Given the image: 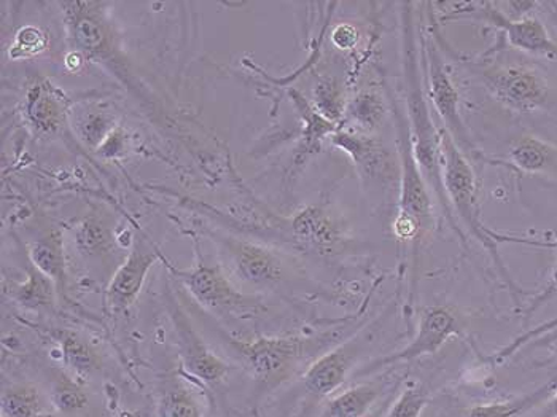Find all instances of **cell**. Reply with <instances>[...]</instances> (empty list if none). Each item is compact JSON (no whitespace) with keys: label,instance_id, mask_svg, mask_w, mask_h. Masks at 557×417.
Instances as JSON below:
<instances>
[{"label":"cell","instance_id":"27","mask_svg":"<svg viewBox=\"0 0 557 417\" xmlns=\"http://www.w3.org/2000/svg\"><path fill=\"white\" fill-rule=\"evenodd\" d=\"M44 396L33 384H16L2 395V417H40Z\"/></svg>","mask_w":557,"mask_h":417},{"label":"cell","instance_id":"17","mask_svg":"<svg viewBox=\"0 0 557 417\" xmlns=\"http://www.w3.org/2000/svg\"><path fill=\"white\" fill-rule=\"evenodd\" d=\"M26 115L30 125L39 133H57L64 123L65 99L60 89L50 82L37 81L26 95Z\"/></svg>","mask_w":557,"mask_h":417},{"label":"cell","instance_id":"28","mask_svg":"<svg viewBox=\"0 0 557 417\" xmlns=\"http://www.w3.org/2000/svg\"><path fill=\"white\" fill-rule=\"evenodd\" d=\"M315 109L330 122L336 123L346 113L342 85L333 77H325L314 89Z\"/></svg>","mask_w":557,"mask_h":417},{"label":"cell","instance_id":"16","mask_svg":"<svg viewBox=\"0 0 557 417\" xmlns=\"http://www.w3.org/2000/svg\"><path fill=\"white\" fill-rule=\"evenodd\" d=\"M158 257H160V250L154 249L147 241L139 240L134 243L128 257L110 281L108 289L110 311L123 312L136 303Z\"/></svg>","mask_w":557,"mask_h":417},{"label":"cell","instance_id":"30","mask_svg":"<svg viewBox=\"0 0 557 417\" xmlns=\"http://www.w3.org/2000/svg\"><path fill=\"white\" fill-rule=\"evenodd\" d=\"M51 402L60 412L75 413L85 408L86 403H88V395L81 385L71 381H63L54 388Z\"/></svg>","mask_w":557,"mask_h":417},{"label":"cell","instance_id":"5","mask_svg":"<svg viewBox=\"0 0 557 417\" xmlns=\"http://www.w3.org/2000/svg\"><path fill=\"white\" fill-rule=\"evenodd\" d=\"M476 75L495 101L511 112L534 113L552 102V82L531 61L495 57L486 64H478Z\"/></svg>","mask_w":557,"mask_h":417},{"label":"cell","instance_id":"29","mask_svg":"<svg viewBox=\"0 0 557 417\" xmlns=\"http://www.w3.org/2000/svg\"><path fill=\"white\" fill-rule=\"evenodd\" d=\"M429 395L418 385H409L395 400L387 417H422L428 408Z\"/></svg>","mask_w":557,"mask_h":417},{"label":"cell","instance_id":"9","mask_svg":"<svg viewBox=\"0 0 557 417\" xmlns=\"http://www.w3.org/2000/svg\"><path fill=\"white\" fill-rule=\"evenodd\" d=\"M282 240L302 254L326 260L349 254L354 246L342 217L322 205L305 206L285 219Z\"/></svg>","mask_w":557,"mask_h":417},{"label":"cell","instance_id":"24","mask_svg":"<svg viewBox=\"0 0 557 417\" xmlns=\"http://www.w3.org/2000/svg\"><path fill=\"white\" fill-rule=\"evenodd\" d=\"M54 338L60 344L64 364L75 373L89 376L101 370V354L84 336L71 330H57Z\"/></svg>","mask_w":557,"mask_h":417},{"label":"cell","instance_id":"2","mask_svg":"<svg viewBox=\"0 0 557 417\" xmlns=\"http://www.w3.org/2000/svg\"><path fill=\"white\" fill-rule=\"evenodd\" d=\"M347 327H333L314 334H284L260 336L256 340H236L225 336L226 346L235 354L240 367L257 382L260 392L276 391L321 357L342 343ZM302 371V373H305Z\"/></svg>","mask_w":557,"mask_h":417},{"label":"cell","instance_id":"14","mask_svg":"<svg viewBox=\"0 0 557 417\" xmlns=\"http://www.w3.org/2000/svg\"><path fill=\"white\" fill-rule=\"evenodd\" d=\"M481 7H483L481 12L486 22L493 24L504 34L505 42L510 45L513 50L557 61V42L539 19L529 15L510 19L498 9L497 3L486 2L481 3Z\"/></svg>","mask_w":557,"mask_h":417},{"label":"cell","instance_id":"33","mask_svg":"<svg viewBox=\"0 0 557 417\" xmlns=\"http://www.w3.org/2000/svg\"><path fill=\"white\" fill-rule=\"evenodd\" d=\"M333 42L343 50L352 48L357 42V30L352 26L343 24V26L336 27L335 33H333Z\"/></svg>","mask_w":557,"mask_h":417},{"label":"cell","instance_id":"11","mask_svg":"<svg viewBox=\"0 0 557 417\" xmlns=\"http://www.w3.org/2000/svg\"><path fill=\"white\" fill-rule=\"evenodd\" d=\"M373 340L370 330L359 332L336 344L321 357L315 358L301 376L302 416L308 415L323 400L338 394L344 382L357 368V361L367 353Z\"/></svg>","mask_w":557,"mask_h":417},{"label":"cell","instance_id":"22","mask_svg":"<svg viewBox=\"0 0 557 417\" xmlns=\"http://www.w3.org/2000/svg\"><path fill=\"white\" fill-rule=\"evenodd\" d=\"M74 241L78 254L88 260L108 257L113 250L112 225L104 216L89 213L75 229Z\"/></svg>","mask_w":557,"mask_h":417},{"label":"cell","instance_id":"12","mask_svg":"<svg viewBox=\"0 0 557 417\" xmlns=\"http://www.w3.org/2000/svg\"><path fill=\"white\" fill-rule=\"evenodd\" d=\"M462 330V317L454 306H430L422 311L418 330L407 347L398 353L386 355V357L374 358L373 361L364 365L362 370L357 371V376L374 375L384 368L436 354L448 343L450 338L459 336Z\"/></svg>","mask_w":557,"mask_h":417},{"label":"cell","instance_id":"25","mask_svg":"<svg viewBox=\"0 0 557 417\" xmlns=\"http://www.w3.org/2000/svg\"><path fill=\"white\" fill-rule=\"evenodd\" d=\"M556 391L557 378L546 382L531 394L516 396V398L505 400V402L483 403V405L473 406L467 417H521L539 406L540 403L545 402L548 396L555 395Z\"/></svg>","mask_w":557,"mask_h":417},{"label":"cell","instance_id":"8","mask_svg":"<svg viewBox=\"0 0 557 417\" xmlns=\"http://www.w3.org/2000/svg\"><path fill=\"white\" fill-rule=\"evenodd\" d=\"M214 241L237 281L256 292L281 291L297 278V267L282 252L257 241L223 234H214Z\"/></svg>","mask_w":557,"mask_h":417},{"label":"cell","instance_id":"10","mask_svg":"<svg viewBox=\"0 0 557 417\" xmlns=\"http://www.w3.org/2000/svg\"><path fill=\"white\" fill-rule=\"evenodd\" d=\"M422 60H424L425 88H428L430 106L438 115L443 130L453 137L454 143L467 157H480V151L474 147L472 134L463 122L459 88L450 77L445 58L433 37L422 36Z\"/></svg>","mask_w":557,"mask_h":417},{"label":"cell","instance_id":"19","mask_svg":"<svg viewBox=\"0 0 557 417\" xmlns=\"http://www.w3.org/2000/svg\"><path fill=\"white\" fill-rule=\"evenodd\" d=\"M29 261L57 285L58 295L67 296L63 234L51 229L29 246Z\"/></svg>","mask_w":557,"mask_h":417},{"label":"cell","instance_id":"18","mask_svg":"<svg viewBox=\"0 0 557 417\" xmlns=\"http://www.w3.org/2000/svg\"><path fill=\"white\" fill-rule=\"evenodd\" d=\"M391 382L377 381L359 382L332 398L323 406L319 417H367L374 408L384 392L388 391Z\"/></svg>","mask_w":557,"mask_h":417},{"label":"cell","instance_id":"34","mask_svg":"<svg viewBox=\"0 0 557 417\" xmlns=\"http://www.w3.org/2000/svg\"><path fill=\"white\" fill-rule=\"evenodd\" d=\"M548 417H557V391L555 392V395H553V402L548 408Z\"/></svg>","mask_w":557,"mask_h":417},{"label":"cell","instance_id":"13","mask_svg":"<svg viewBox=\"0 0 557 417\" xmlns=\"http://www.w3.org/2000/svg\"><path fill=\"white\" fill-rule=\"evenodd\" d=\"M164 302H166L172 330H174L175 346L184 361V367L198 381L211 388H219L228 378L232 365L215 355L214 351L205 343L191 320L188 319L187 312L175 302L171 292L164 293Z\"/></svg>","mask_w":557,"mask_h":417},{"label":"cell","instance_id":"15","mask_svg":"<svg viewBox=\"0 0 557 417\" xmlns=\"http://www.w3.org/2000/svg\"><path fill=\"white\" fill-rule=\"evenodd\" d=\"M65 22L78 50L88 57L106 60L112 57V27L96 2H64Z\"/></svg>","mask_w":557,"mask_h":417},{"label":"cell","instance_id":"1","mask_svg":"<svg viewBox=\"0 0 557 417\" xmlns=\"http://www.w3.org/2000/svg\"><path fill=\"white\" fill-rule=\"evenodd\" d=\"M414 3H401L400 12V61L405 86V115H407L409 140L412 154L428 181L440 208L445 212L449 225L457 229L456 217L450 210L443 179L442 127L435 125L433 109L425 88L424 60H422V36L416 26Z\"/></svg>","mask_w":557,"mask_h":417},{"label":"cell","instance_id":"32","mask_svg":"<svg viewBox=\"0 0 557 417\" xmlns=\"http://www.w3.org/2000/svg\"><path fill=\"white\" fill-rule=\"evenodd\" d=\"M556 327L557 319L552 320V322L543 323V326H540L539 329L532 330V332L516 338L513 343L508 344V346L504 347V349H502L500 353L494 355L493 361H495V364H502V361L507 360L508 357H511V355L518 353V351L521 349V347L524 346V344L528 343V341H531L532 338L539 336L540 333L548 332V330L556 329Z\"/></svg>","mask_w":557,"mask_h":417},{"label":"cell","instance_id":"7","mask_svg":"<svg viewBox=\"0 0 557 417\" xmlns=\"http://www.w3.org/2000/svg\"><path fill=\"white\" fill-rule=\"evenodd\" d=\"M333 146L352 160L364 192L380 203L397 198L400 184V160L397 151L387 147L377 134L356 130H338L332 137Z\"/></svg>","mask_w":557,"mask_h":417},{"label":"cell","instance_id":"3","mask_svg":"<svg viewBox=\"0 0 557 417\" xmlns=\"http://www.w3.org/2000/svg\"><path fill=\"white\" fill-rule=\"evenodd\" d=\"M442 148L443 179H445L446 195H448L450 210H453L454 217L463 223V226L469 230L474 240L491 255L502 281L510 289L516 302H518V296L522 295L524 291L519 289L510 272L505 268L504 260H502L500 254H498V244L507 243V241L513 243L515 241V243L531 244V246H553L539 243V241L516 240V237L504 236V234H498L491 230L483 220L480 179L474 174L472 161L460 150L459 146L454 143L453 137L443 127Z\"/></svg>","mask_w":557,"mask_h":417},{"label":"cell","instance_id":"6","mask_svg":"<svg viewBox=\"0 0 557 417\" xmlns=\"http://www.w3.org/2000/svg\"><path fill=\"white\" fill-rule=\"evenodd\" d=\"M172 272L198 305L214 316L223 319H252L268 312L264 299L257 293L240 291L220 265L201 260L190 270Z\"/></svg>","mask_w":557,"mask_h":417},{"label":"cell","instance_id":"20","mask_svg":"<svg viewBox=\"0 0 557 417\" xmlns=\"http://www.w3.org/2000/svg\"><path fill=\"white\" fill-rule=\"evenodd\" d=\"M508 163L522 174H545L557 167V146L534 134H524L511 144Z\"/></svg>","mask_w":557,"mask_h":417},{"label":"cell","instance_id":"21","mask_svg":"<svg viewBox=\"0 0 557 417\" xmlns=\"http://www.w3.org/2000/svg\"><path fill=\"white\" fill-rule=\"evenodd\" d=\"M346 116L352 127L364 134H377L391 116V102L376 88H364L347 102Z\"/></svg>","mask_w":557,"mask_h":417},{"label":"cell","instance_id":"26","mask_svg":"<svg viewBox=\"0 0 557 417\" xmlns=\"http://www.w3.org/2000/svg\"><path fill=\"white\" fill-rule=\"evenodd\" d=\"M158 395L161 417H202L198 400L181 379L163 381Z\"/></svg>","mask_w":557,"mask_h":417},{"label":"cell","instance_id":"35","mask_svg":"<svg viewBox=\"0 0 557 417\" xmlns=\"http://www.w3.org/2000/svg\"><path fill=\"white\" fill-rule=\"evenodd\" d=\"M555 246H557V231H556V241H555Z\"/></svg>","mask_w":557,"mask_h":417},{"label":"cell","instance_id":"31","mask_svg":"<svg viewBox=\"0 0 557 417\" xmlns=\"http://www.w3.org/2000/svg\"><path fill=\"white\" fill-rule=\"evenodd\" d=\"M47 44V37H45L42 30L37 29V27H24L16 36L12 48H10V57L13 60L34 57V54L42 53Z\"/></svg>","mask_w":557,"mask_h":417},{"label":"cell","instance_id":"4","mask_svg":"<svg viewBox=\"0 0 557 417\" xmlns=\"http://www.w3.org/2000/svg\"><path fill=\"white\" fill-rule=\"evenodd\" d=\"M386 93L391 102L392 122L397 133V154L400 160V184L392 230L405 243L421 244L422 237L435 225V196L412 154L405 109L397 101L391 86H386Z\"/></svg>","mask_w":557,"mask_h":417},{"label":"cell","instance_id":"23","mask_svg":"<svg viewBox=\"0 0 557 417\" xmlns=\"http://www.w3.org/2000/svg\"><path fill=\"white\" fill-rule=\"evenodd\" d=\"M10 295L16 303L29 311H51L57 298V285L33 263L27 265L26 281L10 289Z\"/></svg>","mask_w":557,"mask_h":417}]
</instances>
